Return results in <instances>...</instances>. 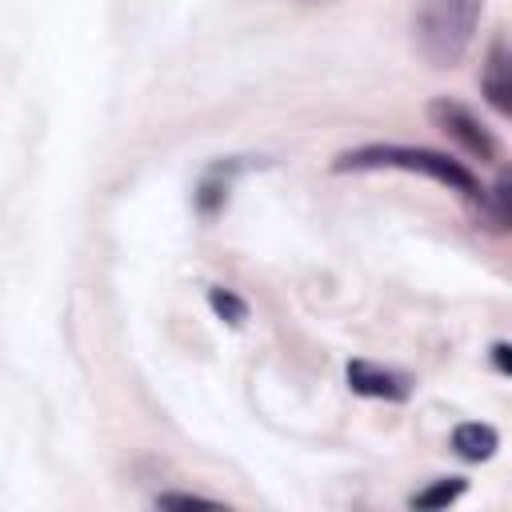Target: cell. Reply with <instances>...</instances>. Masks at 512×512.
I'll return each instance as SVG.
<instances>
[{"label":"cell","mask_w":512,"mask_h":512,"mask_svg":"<svg viewBox=\"0 0 512 512\" xmlns=\"http://www.w3.org/2000/svg\"><path fill=\"white\" fill-rule=\"evenodd\" d=\"M492 360H496L500 372H508V344H496V348H492Z\"/></svg>","instance_id":"11"},{"label":"cell","mask_w":512,"mask_h":512,"mask_svg":"<svg viewBox=\"0 0 512 512\" xmlns=\"http://www.w3.org/2000/svg\"><path fill=\"white\" fill-rule=\"evenodd\" d=\"M464 480L460 476H448V480H436L432 488H424V492H412V508H444V504H452V500H460L464 496Z\"/></svg>","instance_id":"8"},{"label":"cell","mask_w":512,"mask_h":512,"mask_svg":"<svg viewBox=\"0 0 512 512\" xmlns=\"http://www.w3.org/2000/svg\"><path fill=\"white\" fill-rule=\"evenodd\" d=\"M156 508H216V504L204 496H188V492H160Z\"/></svg>","instance_id":"10"},{"label":"cell","mask_w":512,"mask_h":512,"mask_svg":"<svg viewBox=\"0 0 512 512\" xmlns=\"http://www.w3.org/2000/svg\"><path fill=\"white\" fill-rule=\"evenodd\" d=\"M480 92L488 96V104L508 116L512 112V84H508V44L504 40H492L488 48V60L480 68Z\"/></svg>","instance_id":"5"},{"label":"cell","mask_w":512,"mask_h":512,"mask_svg":"<svg viewBox=\"0 0 512 512\" xmlns=\"http://www.w3.org/2000/svg\"><path fill=\"white\" fill-rule=\"evenodd\" d=\"M348 384H352V392L372 396V400H408V392H412V380L404 372H392V368H380L368 360L348 364Z\"/></svg>","instance_id":"4"},{"label":"cell","mask_w":512,"mask_h":512,"mask_svg":"<svg viewBox=\"0 0 512 512\" xmlns=\"http://www.w3.org/2000/svg\"><path fill=\"white\" fill-rule=\"evenodd\" d=\"M500 448V432L492 424H480V420H468L452 432V452L460 460H488L492 452Z\"/></svg>","instance_id":"6"},{"label":"cell","mask_w":512,"mask_h":512,"mask_svg":"<svg viewBox=\"0 0 512 512\" xmlns=\"http://www.w3.org/2000/svg\"><path fill=\"white\" fill-rule=\"evenodd\" d=\"M208 304H212V312H216L220 320H228V324H244V320H248V304H244L236 292H228V288H212V292H208Z\"/></svg>","instance_id":"9"},{"label":"cell","mask_w":512,"mask_h":512,"mask_svg":"<svg viewBox=\"0 0 512 512\" xmlns=\"http://www.w3.org/2000/svg\"><path fill=\"white\" fill-rule=\"evenodd\" d=\"M336 168H404V172H424L432 180H440L448 192H460L464 200L480 204L484 188L480 180L452 156L432 152V148H408V144H364L352 152L336 156Z\"/></svg>","instance_id":"2"},{"label":"cell","mask_w":512,"mask_h":512,"mask_svg":"<svg viewBox=\"0 0 512 512\" xmlns=\"http://www.w3.org/2000/svg\"><path fill=\"white\" fill-rule=\"evenodd\" d=\"M240 172V164L236 160H228V164H216V168H208L204 172V180H200V188H196V208H200V216H216L220 208H224V200H228V188H232V176Z\"/></svg>","instance_id":"7"},{"label":"cell","mask_w":512,"mask_h":512,"mask_svg":"<svg viewBox=\"0 0 512 512\" xmlns=\"http://www.w3.org/2000/svg\"><path fill=\"white\" fill-rule=\"evenodd\" d=\"M484 0H420L412 16L416 52L432 68H452L472 48Z\"/></svg>","instance_id":"1"},{"label":"cell","mask_w":512,"mask_h":512,"mask_svg":"<svg viewBox=\"0 0 512 512\" xmlns=\"http://www.w3.org/2000/svg\"><path fill=\"white\" fill-rule=\"evenodd\" d=\"M428 120H432L456 148H464L468 156H476L480 164H492V160L500 156L496 136H492V132L480 124V116H476L472 108H464L460 100H448V96L432 100V104H428Z\"/></svg>","instance_id":"3"}]
</instances>
